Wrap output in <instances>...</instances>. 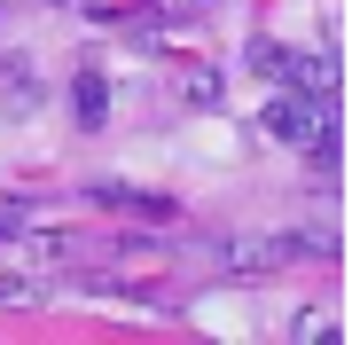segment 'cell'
Instances as JSON below:
<instances>
[{
  "mask_svg": "<svg viewBox=\"0 0 360 345\" xmlns=\"http://www.w3.org/2000/svg\"><path fill=\"white\" fill-rule=\"evenodd\" d=\"M251 71L259 79H282V87H306V94H329V79H337V63L321 47H290V39H259L251 47Z\"/></svg>",
  "mask_w": 360,
  "mask_h": 345,
  "instance_id": "cell-1",
  "label": "cell"
},
{
  "mask_svg": "<svg viewBox=\"0 0 360 345\" xmlns=\"http://www.w3.org/2000/svg\"><path fill=\"white\" fill-rule=\"evenodd\" d=\"M266 134L290 142V149H321V142H329V102L306 94V87H282V94L266 102Z\"/></svg>",
  "mask_w": 360,
  "mask_h": 345,
  "instance_id": "cell-2",
  "label": "cell"
},
{
  "mask_svg": "<svg viewBox=\"0 0 360 345\" xmlns=\"http://www.w3.org/2000/svg\"><path fill=\"white\" fill-rule=\"evenodd\" d=\"M306 251H314V236H243V244H227V267L235 275H274Z\"/></svg>",
  "mask_w": 360,
  "mask_h": 345,
  "instance_id": "cell-3",
  "label": "cell"
},
{
  "mask_svg": "<svg viewBox=\"0 0 360 345\" xmlns=\"http://www.w3.org/2000/svg\"><path fill=\"white\" fill-rule=\"evenodd\" d=\"M71 118H79V134H102L110 126V79L102 71H79L71 79Z\"/></svg>",
  "mask_w": 360,
  "mask_h": 345,
  "instance_id": "cell-4",
  "label": "cell"
},
{
  "mask_svg": "<svg viewBox=\"0 0 360 345\" xmlns=\"http://www.w3.org/2000/svg\"><path fill=\"white\" fill-rule=\"evenodd\" d=\"M180 94H188L196 110H212V102H219V71H212V63H180Z\"/></svg>",
  "mask_w": 360,
  "mask_h": 345,
  "instance_id": "cell-5",
  "label": "cell"
},
{
  "mask_svg": "<svg viewBox=\"0 0 360 345\" xmlns=\"http://www.w3.org/2000/svg\"><path fill=\"white\" fill-rule=\"evenodd\" d=\"M39 275H16V267H0V306H39Z\"/></svg>",
  "mask_w": 360,
  "mask_h": 345,
  "instance_id": "cell-6",
  "label": "cell"
},
{
  "mask_svg": "<svg viewBox=\"0 0 360 345\" xmlns=\"http://www.w3.org/2000/svg\"><path fill=\"white\" fill-rule=\"evenodd\" d=\"M8 102H16V118H32V110H39V87H32L24 63H8Z\"/></svg>",
  "mask_w": 360,
  "mask_h": 345,
  "instance_id": "cell-7",
  "label": "cell"
},
{
  "mask_svg": "<svg viewBox=\"0 0 360 345\" xmlns=\"http://www.w3.org/2000/svg\"><path fill=\"white\" fill-rule=\"evenodd\" d=\"M290 337H297V345H314V337H329V322H321V314L306 306V314H297V322H290Z\"/></svg>",
  "mask_w": 360,
  "mask_h": 345,
  "instance_id": "cell-8",
  "label": "cell"
}]
</instances>
